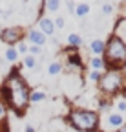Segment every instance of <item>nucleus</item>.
<instances>
[{"label":"nucleus","mask_w":126,"mask_h":132,"mask_svg":"<svg viewBox=\"0 0 126 132\" xmlns=\"http://www.w3.org/2000/svg\"><path fill=\"white\" fill-rule=\"evenodd\" d=\"M62 70H64V66H62V62H59V61H55V62H51L48 66V73L50 75H59V73H62Z\"/></svg>","instance_id":"16"},{"label":"nucleus","mask_w":126,"mask_h":132,"mask_svg":"<svg viewBox=\"0 0 126 132\" xmlns=\"http://www.w3.org/2000/svg\"><path fill=\"white\" fill-rule=\"evenodd\" d=\"M6 112H7V106H6L2 101H0V119H4V118H6Z\"/></svg>","instance_id":"27"},{"label":"nucleus","mask_w":126,"mask_h":132,"mask_svg":"<svg viewBox=\"0 0 126 132\" xmlns=\"http://www.w3.org/2000/svg\"><path fill=\"white\" fill-rule=\"evenodd\" d=\"M121 72H122V73H124V77H126V64L122 66V70H121Z\"/></svg>","instance_id":"30"},{"label":"nucleus","mask_w":126,"mask_h":132,"mask_svg":"<svg viewBox=\"0 0 126 132\" xmlns=\"http://www.w3.org/2000/svg\"><path fill=\"white\" fill-rule=\"evenodd\" d=\"M101 77H102V73H101V72H95V70H91V72L88 73V79H90V81H93V82H99V81H101Z\"/></svg>","instance_id":"21"},{"label":"nucleus","mask_w":126,"mask_h":132,"mask_svg":"<svg viewBox=\"0 0 126 132\" xmlns=\"http://www.w3.org/2000/svg\"><path fill=\"white\" fill-rule=\"evenodd\" d=\"M29 94H31V88L27 81L22 77L18 66H15L0 86L2 103L7 108H11L17 116H24L29 106Z\"/></svg>","instance_id":"1"},{"label":"nucleus","mask_w":126,"mask_h":132,"mask_svg":"<svg viewBox=\"0 0 126 132\" xmlns=\"http://www.w3.org/2000/svg\"><path fill=\"white\" fill-rule=\"evenodd\" d=\"M68 121L79 132H97L101 128V114L90 108H71L68 112Z\"/></svg>","instance_id":"2"},{"label":"nucleus","mask_w":126,"mask_h":132,"mask_svg":"<svg viewBox=\"0 0 126 132\" xmlns=\"http://www.w3.org/2000/svg\"><path fill=\"white\" fill-rule=\"evenodd\" d=\"M117 108H119V114H126V101L124 99L117 103Z\"/></svg>","instance_id":"25"},{"label":"nucleus","mask_w":126,"mask_h":132,"mask_svg":"<svg viewBox=\"0 0 126 132\" xmlns=\"http://www.w3.org/2000/svg\"><path fill=\"white\" fill-rule=\"evenodd\" d=\"M27 40L31 42V46L42 48V46L46 44V40H48V37H46V35H44V33H42L40 29L33 28V29H29V31H27Z\"/></svg>","instance_id":"9"},{"label":"nucleus","mask_w":126,"mask_h":132,"mask_svg":"<svg viewBox=\"0 0 126 132\" xmlns=\"http://www.w3.org/2000/svg\"><path fill=\"white\" fill-rule=\"evenodd\" d=\"M6 59H7L9 62H17V59H18V52H17V48L7 46V48H6Z\"/></svg>","instance_id":"17"},{"label":"nucleus","mask_w":126,"mask_h":132,"mask_svg":"<svg viewBox=\"0 0 126 132\" xmlns=\"http://www.w3.org/2000/svg\"><path fill=\"white\" fill-rule=\"evenodd\" d=\"M81 44H82V37L81 35H77V33H70V35H68V48L79 50Z\"/></svg>","instance_id":"13"},{"label":"nucleus","mask_w":126,"mask_h":132,"mask_svg":"<svg viewBox=\"0 0 126 132\" xmlns=\"http://www.w3.org/2000/svg\"><path fill=\"white\" fill-rule=\"evenodd\" d=\"M42 6L48 9L50 13H53V11H57V9L60 7V0H48V2H44Z\"/></svg>","instance_id":"18"},{"label":"nucleus","mask_w":126,"mask_h":132,"mask_svg":"<svg viewBox=\"0 0 126 132\" xmlns=\"http://www.w3.org/2000/svg\"><path fill=\"white\" fill-rule=\"evenodd\" d=\"M75 6H77V4H75V2H71V0L68 2V9H70V11H73V13H75Z\"/></svg>","instance_id":"28"},{"label":"nucleus","mask_w":126,"mask_h":132,"mask_svg":"<svg viewBox=\"0 0 126 132\" xmlns=\"http://www.w3.org/2000/svg\"><path fill=\"white\" fill-rule=\"evenodd\" d=\"M15 48H17V52H18V55H20V53H22V55H27V50H29V46H27V44L20 42V44H17Z\"/></svg>","instance_id":"22"},{"label":"nucleus","mask_w":126,"mask_h":132,"mask_svg":"<svg viewBox=\"0 0 126 132\" xmlns=\"http://www.w3.org/2000/svg\"><path fill=\"white\" fill-rule=\"evenodd\" d=\"M88 13H90V6L88 4H77L75 6V16H79V19H84Z\"/></svg>","instance_id":"15"},{"label":"nucleus","mask_w":126,"mask_h":132,"mask_svg":"<svg viewBox=\"0 0 126 132\" xmlns=\"http://www.w3.org/2000/svg\"><path fill=\"white\" fill-rule=\"evenodd\" d=\"M102 13H104V15L113 13V6H112V4H104V6H102Z\"/></svg>","instance_id":"26"},{"label":"nucleus","mask_w":126,"mask_h":132,"mask_svg":"<svg viewBox=\"0 0 126 132\" xmlns=\"http://www.w3.org/2000/svg\"><path fill=\"white\" fill-rule=\"evenodd\" d=\"M0 13H2V7H0Z\"/></svg>","instance_id":"32"},{"label":"nucleus","mask_w":126,"mask_h":132,"mask_svg":"<svg viewBox=\"0 0 126 132\" xmlns=\"http://www.w3.org/2000/svg\"><path fill=\"white\" fill-rule=\"evenodd\" d=\"M37 29H40L46 37H50V35L55 33V24H53V20L50 16H40L38 22H37Z\"/></svg>","instance_id":"10"},{"label":"nucleus","mask_w":126,"mask_h":132,"mask_svg":"<svg viewBox=\"0 0 126 132\" xmlns=\"http://www.w3.org/2000/svg\"><path fill=\"white\" fill-rule=\"evenodd\" d=\"M26 37V29L20 28V26H7V28H2L0 29V40L7 46H17L24 40Z\"/></svg>","instance_id":"5"},{"label":"nucleus","mask_w":126,"mask_h":132,"mask_svg":"<svg viewBox=\"0 0 126 132\" xmlns=\"http://www.w3.org/2000/svg\"><path fill=\"white\" fill-rule=\"evenodd\" d=\"M46 99V92L44 90H31V94H29V105L33 103V105H37V103H42Z\"/></svg>","instance_id":"14"},{"label":"nucleus","mask_w":126,"mask_h":132,"mask_svg":"<svg viewBox=\"0 0 126 132\" xmlns=\"http://www.w3.org/2000/svg\"><path fill=\"white\" fill-rule=\"evenodd\" d=\"M119 132H126V125H124V127H122V128H121Z\"/></svg>","instance_id":"31"},{"label":"nucleus","mask_w":126,"mask_h":132,"mask_svg":"<svg viewBox=\"0 0 126 132\" xmlns=\"http://www.w3.org/2000/svg\"><path fill=\"white\" fill-rule=\"evenodd\" d=\"M27 53H29V55H33V57H37V55H40V53H42V48H37V46H29Z\"/></svg>","instance_id":"24"},{"label":"nucleus","mask_w":126,"mask_h":132,"mask_svg":"<svg viewBox=\"0 0 126 132\" xmlns=\"http://www.w3.org/2000/svg\"><path fill=\"white\" fill-rule=\"evenodd\" d=\"M102 59L106 62V70H122V66L126 64V46L117 37L110 35Z\"/></svg>","instance_id":"3"},{"label":"nucleus","mask_w":126,"mask_h":132,"mask_svg":"<svg viewBox=\"0 0 126 132\" xmlns=\"http://www.w3.org/2000/svg\"><path fill=\"white\" fill-rule=\"evenodd\" d=\"M104 48H106V42L101 40V39H95L90 44V52L93 53V57H102L104 55Z\"/></svg>","instance_id":"11"},{"label":"nucleus","mask_w":126,"mask_h":132,"mask_svg":"<svg viewBox=\"0 0 126 132\" xmlns=\"http://www.w3.org/2000/svg\"><path fill=\"white\" fill-rule=\"evenodd\" d=\"M64 70L70 72V73H75V72H82L86 68V64L82 61V57L77 53V50H71L68 48V53H66V59H64Z\"/></svg>","instance_id":"6"},{"label":"nucleus","mask_w":126,"mask_h":132,"mask_svg":"<svg viewBox=\"0 0 126 132\" xmlns=\"http://www.w3.org/2000/svg\"><path fill=\"white\" fill-rule=\"evenodd\" d=\"M124 85H126V77L121 70H106L102 73L101 81L97 82L99 92L102 94V97H108V99L122 94Z\"/></svg>","instance_id":"4"},{"label":"nucleus","mask_w":126,"mask_h":132,"mask_svg":"<svg viewBox=\"0 0 126 132\" xmlns=\"http://www.w3.org/2000/svg\"><path fill=\"white\" fill-rule=\"evenodd\" d=\"M124 125H126L124 116H122V114H119V112H113V114H108L104 119H101V128H99V130H102V132H112V130H117V132H119Z\"/></svg>","instance_id":"7"},{"label":"nucleus","mask_w":126,"mask_h":132,"mask_svg":"<svg viewBox=\"0 0 126 132\" xmlns=\"http://www.w3.org/2000/svg\"><path fill=\"white\" fill-rule=\"evenodd\" d=\"M113 37H117L124 46H126V15H122V16H119L117 19V22H115V26H113V33H112Z\"/></svg>","instance_id":"8"},{"label":"nucleus","mask_w":126,"mask_h":132,"mask_svg":"<svg viewBox=\"0 0 126 132\" xmlns=\"http://www.w3.org/2000/svg\"><path fill=\"white\" fill-rule=\"evenodd\" d=\"M24 66H26V68H35V66H37V57H33V55H26L24 57Z\"/></svg>","instance_id":"20"},{"label":"nucleus","mask_w":126,"mask_h":132,"mask_svg":"<svg viewBox=\"0 0 126 132\" xmlns=\"http://www.w3.org/2000/svg\"><path fill=\"white\" fill-rule=\"evenodd\" d=\"M110 108H112L110 99H108V97H101V99H99V114H101V112H108Z\"/></svg>","instance_id":"19"},{"label":"nucleus","mask_w":126,"mask_h":132,"mask_svg":"<svg viewBox=\"0 0 126 132\" xmlns=\"http://www.w3.org/2000/svg\"><path fill=\"white\" fill-rule=\"evenodd\" d=\"M24 132H37V130H35V127H31V125H26Z\"/></svg>","instance_id":"29"},{"label":"nucleus","mask_w":126,"mask_h":132,"mask_svg":"<svg viewBox=\"0 0 126 132\" xmlns=\"http://www.w3.org/2000/svg\"><path fill=\"white\" fill-rule=\"evenodd\" d=\"M90 66H91V70H95V72H101V73L106 72V62H104L102 57H91L90 59Z\"/></svg>","instance_id":"12"},{"label":"nucleus","mask_w":126,"mask_h":132,"mask_svg":"<svg viewBox=\"0 0 126 132\" xmlns=\"http://www.w3.org/2000/svg\"><path fill=\"white\" fill-rule=\"evenodd\" d=\"M53 24H55V28H59V29H62L66 26V20H64V16H57V19L53 20Z\"/></svg>","instance_id":"23"}]
</instances>
